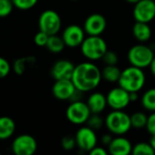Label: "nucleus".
I'll return each instance as SVG.
<instances>
[{
    "label": "nucleus",
    "instance_id": "f257e3e1",
    "mask_svg": "<svg viewBox=\"0 0 155 155\" xmlns=\"http://www.w3.org/2000/svg\"><path fill=\"white\" fill-rule=\"evenodd\" d=\"M102 71L91 62H84L75 65L72 81L77 90L86 93L95 89L101 83Z\"/></svg>",
    "mask_w": 155,
    "mask_h": 155
},
{
    "label": "nucleus",
    "instance_id": "f03ea898",
    "mask_svg": "<svg viewBox=\"0 0 155 155\" xmlns=\"http://www.w3.org/2000/svg\"><path fill=\"white\" fill-rule=\"evenodd\" d=\"M145 80L146 78L143 69L131 65L122 71L118 84L129 93L139 92L143 88Z\"/></svg>",
    "mask_w": 155,
    "mask_h": 155
},
{
    "label": "nucleus",
    "instance_id": "7ed1b4c3",
    "mask_svg": "<svg viewBox=\"0 0 155 155\" xmlns=\"http://www.w3.org/2000/svg\"><path fill=\"white\" fill-rule=\"evenodd\" d=\"M105 127L107 130L114 135H124L132 127L131 116L123 110H114L109 113L104 119Z\"/></svg>",
    "mask_w": 155,
    "mask_h": 155
},
{
    "label": "nucleus",
    "instance_id": "20e7f679",
    "mask_svg": "<svg viewBox=\"0 0 155 155\" xmlns=\"http://www.w3.org/2000/svg\"><path fill=\"white\" fill-rule=\"evenodd\" d=\"M83 55L91 61L102 59L107 52V44L100 35H88L81 45Z\"/></svg>",
    "mask_w": 155,
    "mask_h": 155
},
{
    "label": "nucleus",
    "instance_id": "39448f33",
    "mask_svg": "<svg viewBox=\"0 0 155 155\" xmlns=\"http://www.w3.org/2000/svg\"><path fill=\"white\" fill-rule=\"evenodd\" d=\"M154 56L153 49L143 44L132 46L127 54V59L130 64L142 69L149 67Z\"/></svg>",
    "mask_w": 155,
    "mask_h": 155
},
{
    "label": "nucleus",
    "instance_id": "423d86ee",
    "mask_svg": "<svg viewBox=\"0 0 155 155\" xmlns=\"http://www.w3.org/2000/svg\"><path fill=\"white\" fill-rule=\"evenodd\" d=\"M38 26L40 31L45 32L49 35H57L62 26L61 17L54 10H45L39 16Z\"/></svg>",
    "mask_w": 155,
    "mask_h": 155
},
{
    "label": "nucleus",
    "instance_id": "0eeeda50",
    "mask_svg": "<svg viewBox=\"0 0 155 155\" xmlns=\"http://www.w3.org/2000/svg\"><path fill=\"white\" fill-rule=\"evenodd\" d=\"M65 114L70 123L74 124H86L92 113L86 103L75 101L72 102V104L67 107Z\"/></svg>",
    "mask_w": 155,
    "mask_h": 155
},
{
    "label": "nucleus",
    "instance_id": "6e6552de",
    "mask_svg": "<svg viewBox=\"0 0 155 155\" xmlns=\"http://www.w3.org/2000/svg\"><path fill=\"white\" fill-rule=\"evenodd\" d=\"M36 150L37 142L29 134L18 135L12 143V151L15 155H33Z\"/></svg>",
    "mask_w": 155,
    "mask_h": 155
},
{
    "label": "nucleus",
    "instance_id": "1a4fd4ad",
    "mask_svg": "<svg viewBox=\"0 0 155 155\" xmlns=\"http://www.w3.org/2000/svg\"><path fill=\"white\" fill-rule=\"evenodd\" d=\"M134 17L137 22L150 23L155 18V0H140L134 4Z\"/></svg>",
    "mask_w": 155,
    "mask_h": 155
},
{
    "label": "nucleus",
    "instance_id": "9d476101",
    "mask_svg": "<svg viewBox=\"0 0 155 155\" xmlns=\"http://www.w3.org/2000/svg\"><path fill=\"white\" fill-rule=\"evenodd\" d=\"M107 104L113 110H124L131 102L130 93L121 87H114L106 95Z\"/></svg>",
    "mask_w": 155,
    "mask_h": 155
},
{
    "label": "nucleus",
    "instance_id": "9b49d317",
    "mask_svg": "<svg viewBox=\"0 0 155 155\" xmlns=\"http://www.w3.org/2000/svg\"><path fill=\"white\" fill-rule=\"evenodd\" d=\"M76 144L79 149L89 153L97 146V136L95 131L88 126L81 127L75 134Z\"/></svg>",
    "mask_w": 155,
    "mask_h": 155
},
{
    "label": "nucleus",
    "instance_id": "f8f14e48",
    "mask_svg": "<svg viewBox=\"0 0 155 155\" xmlns=\"http://www.w3.org/2000/svg\"><path fill=\"white\" fill-rule=\"evenodd\" d=\"M85 31L84 28L77 25H68L63 32L62 37L65 43V45L70 48H75L81 46L85 36Z\"/></svg>",
    "mask_w": 155,
    "mask_h": 155
},
{
    "label": "nucleus",
    "instance_id": "ddd939ff",
    "mask_svg": "<svg viewBox=\"0 0 155 155\" xmlns=\"http://www.w3.org/2000/svg\"><path fill=\"white\" fill-rule=\"evenodd\" d=\"M76 90L77 89L71 79L56 80L53 85L52 93L56 99L60 101H66L71 100Z\"/></svg>",
    "mask_w": 155,
    "mask_h": 155
},
{
    "label": "nucleus",
    "instance_id": "4468645a",
    "mask_svg": "<svg viewBox=\"0 0 155 155\" xmlns=\"http://www.w3.org/2000/svg\"><path fill=\"white\" fill-rule=\"evenodd\" d=\"M106 28V19L101 14H92L84 21V29L88 35H101Z\"/></svg>",
    "mask_w": 155,
    "mask_h": 155
},
{
    "label": "nucleus",
    "instance_id": "2eb2a0df",
    "mask_svg": "<svg viewBox=\"0 0 155 155\" xmlns=\"http://www.w3.org/2000/svg\"><path fill=\"white\" fill-rule=\"evenodd\" d=\"M75 65L69 60L61 59L56 61L51 68V75L56 80L71 79L74 71Z\"/></svg>",
    "mask_w": 155,
    "mask_h": 155
},
{
    "label": "nucleus",
    "instance_id": "dca6fc26",
    "mask_svg": "<svg viewBox=\"0 0 155 155\" xmlns=\"http://www.w3.org/2000/svg\"><path fill=\"white\" fill-rule=\"evenodd\" d=\"M133 148L131 142L123 135H117L108 145V151L112 155H128L132 153Z\"/></svg>",
    "mask_w": 155,
    "mask_h": 155
},
{
    "label": "nucleus",
    "instance_id": "f3484780",
    "mask_svg": "<svg viewBox=\"0 0 155 155\" xmlns=\"http://www.w3.org/2000/svg\"><path fill=\"white\" fill-rule=\"evenodd\" d=\"M86 104L92 114H101L108 105L106 96L99 92L92 94L88 97Z\"/></svg>",
    "mask_w": 155,
    "mask_h": 155
},
{
    "label": "nucleus",
    "instance_id": "a211bd4d",
    "mask_svg": "<svg viewBox=\"0 0 155 155\" xmlns=\"http://www.w3.org/2000/svg\"><path fill=\"white\" fill-rule=\"evenodd\" d=\"M133 35L136 40L141 43L147 42L152 37V29L148 23L135 22L133 26Z\"/></svg>",
    "mask_w": 155,
    "mask_h": 155
},
{
    "label": "nucleus",
    "instance_id": "6ab92c4d",
    "mask_svg": "<svg viewBox=\"0 0 155 155\" xmlns=\"http://www.w3.org/2000/svg\"><path fill=\"white\" fill-rule=\"evenodd\" d=\"M15 121L8 117L3 116L0 118V139L5 140L10 138L15 132Z\"/></svg>",
    "mask_w": 155,
    "mask_h": 155
},
{
    "label": "nucleus",
    "instance_id": "aec40b11",
    "mask_svg": "<svg viewBox=\"0 0 155 155\" xmlns=\"http://www.w3.org/2000/svg\"><path fill=\"white\" fill-rule=\"evenodd\" d=\"M35 62V58L33 56L21 57L15 61L14 63V71L17 75H22L28 68L32 67Z\"/></svg>",
    "mask_w": 155,
    "mask_h": 155
},
{
    "label": "nucleus",
    "instance_id": "412c9836",
    "mask_svg": "<svg viewBox=\"0 0 155 155\" xmlns=\"http://www.w3.org/2000/svg\"><path fill=\"white\" fill-rule=\"evenodd\" d=\"M122 71L117 65H105L102 71V77L109 83H118Z\"/></svg>",
    "mask_w": 155,
    "mask_h": 155
},
{
    "label": "nucleus",
    "instance_id": "4be33fe9",
    "mask_svg": "<svg viewBox=\"0 0 155 155\" xmlns=\"http://www.w3.org/2000/svg\"><path fill=\"white\" fill-rule=\"evenodd\" d=\"M65 43L63 39L62 36H59L57 35H50L48 42L46 44V48L48 51L54 53V54H58L60 52H62L64 47H65Z\"/></svg>",
    "mask_w": 155,
    "mask_h": 155
},
{
    "label": "nucleus",
    "instance_id": "5701e85b",
    "mask_svg": "<svg viewBox=\"0 0 155 155\" xmlns=\"http://www.w3.org/2000/svg\"><path fill=\"white\" fill-rule=\"evenodd\" d=\"M142 106L150 112H155V88L148 89L141 98Z\"/></svg>",
    "mask_w": 155,
    "mask_h": 155
},
{
    "label": "nucleus",
    "instance_id": "b1692460",
    "mask_svg": "<svg viewBox=\"0 0 155 155\" xmlns=\"http://www.w3.org/2000/svg\"><path fill=\"white\" fill-rule=\"evenodd\" d=\"M148 116L143 112H136L131 115L132 127L134 129H143L146 127Z\"/></svg>",
    "mask_w": 155,
    "mask_h": 155
},
{
    "label": "nucleus",
    "instance_id": "393cba45",
    "mask_svg": "<svg viewBox=\"0 0 155 155\" xmlns=\"http://www.w3.org/2000/svg\"><path fill=\"white\" fill-rule=\"evenodd\" d=\"M132 153L134 155H154L155 151L150 143H139L134 146Z\"/></svg>",
    "mask_w": 155,
    "mask_h": 155
},
{
    "label": "nucleus",
    "instance_id": "a878e982",
    "mask_svg": "<svg viewBox=\"0 0 155 155\" xmlns=\"http://www.w3.org/2000/svg\"><path fill=\"white\" fill-rule=\"evenodd\" d=\"M86 124L88 127L92 128L94 131H97L103 127V125L105 124V121L103 120V118L100 116V114H92Z\"/></svg>",
    "mask_w": 155,
    "mask_h": 155
},
{
    "label": "nucleus",
    "instance_id": "bb28decb",
    "mask_svg": "<svg viewBox=\"0 0 155 155\" xmlns=\"http://www.w3.org/2000/svg\"><path fill=\"white\" fill-rule=\"evenodd\" d=\"M14 6L12 0H0V16L5 17L9 15Z\"/></svg>",
    "mask_w": 155,
    "mask_h": 155
},
{
    "label": "nucleus",
    "instance_id": "cd10ccee",
    "mask_svg": "<svg viewBox=\"0 0 155 155\" xmlns=\"http://www.w3.org/2000/svg\"><path fill=\"white\" fill-rule=\"evenodd\" d=\"M14 3V5L20 9V10H28L32 7H34L38 0H12Z\"/></svg>",
    "mask_w": 155,
    "mask_h": 155
},
{
    "label": "nucleus",
    "instance_id": "c85d7f7f",
    "mask_svg": "<svg viewBox=\"0 0 155 155\" xmlns=\"http://www.w3.org/2000/svg\"><path fill=\"white\" fill-rule=\"evenodd\" d=\"M105 65H116L118 63V55L115 52L107 50L104 54V57L102 58Z\"/></svg>",
    "mask_w": 155,
    "mask_h": 155
},
{
    "label": "nucleus",
    "instance_id": "c756f323",
    "mask_svg": "<svg viewBox=\"0 0 155 155\" xmlns=\"http://www.w3.org/2000/svg\"><path fill=\"white\" fill-rule=\"evenodd\" d=\"M61 145H62V148L64 150H65V151H72V150H74L75 148V146H77L75 137L64 136L62 139Z\"/></svg>",
    "mask_w": 155,
    "mask_h": 155
},
{
    "label": "nucleus",
    "instance_id": "7c9ffc66",
    "mask_svg": "<svg viewBox=\"0 0 155 155\" xmlns=\"http://www.w3.org/2000/svg\"><path fill=\"white\" fill-rule=\"evenodd\" d=\"M49 35H47L45 32H42L39 30V32L35 35L34 37V42L36 45L38 46H46V44L49 39Z\"/></svg>",
    "mask_w": 155,
    "mask_h": 155
},
{
    "label": "nucleus",
    "instance_id": "2f4dec72",
    "mask_svg": "<svg viewBox=\"0 0 155 155\" xmlns=\"http://www.w3.org/2000/svg\"><path fill=\"white\" fill-rule=\"evenodd\" d=\"M11 70V65L8 63V61L3 57L0 58V77L5 78L10 73Z\"/></svg>",
    "mask_w": 155,
    "mask_h": 155
},
{
    "label": "nucleus",
    "instance_id": "473e14b6",
    "mask_svg": "<svg viewBox=\"0 0 155 155\" xmlns=\"http://www.w3.org/2000/svg\"><path fill=\"white\" fill-rule=\"evenodd\" d=\"M148 131V133L151 135H154L155 134V112H153L152 114H150L148 116V121H147V124L145 127Z\"/></svg>",
    "mask_w": 155,
    "mask_h": 155
},
{
    "label": "nucleus",
    "instance_id": "72a5a7b5",
    "mask_svg": "<svg viewBox=\"0 0 155 155\" xmlns=\"http://www.w3.org/2000/svg\"><path fill=\"white\" fill-rule=\"evenodd\" d=\"M89 153L91 155H106L107 154V151L103 147L95 146L92 151L89 152Z\"/></svg>",
    "mask_w": 155,
    "mask_h": 155
},
{
    "label": "nucleus",
    "instance_id": "f704fd0d",
    "mask_svg": "<svg viewBox=\"0 0 155 155\" xmlns=\"http://www.w3.org/2000/svg\"><path fill=\"white\" fill-rule=\"evenodd\" d=\"M114 138L112 137V135L111 134H104L103 136H102V143L104 144V145H106V146H108L110 143H111V142H112V140H113Z\"/></svg>",
    "mask_w": 155,
    "mask_h": 155
},
{
    "label": "nucleus",
    "instance_id": "c9c22d12",
    "mask_svg": "<svg viewBox=\"0 0 155 155\" xmlns=\"http://www.w3.org/2000/svg\"><path fill=\"white\" fill-rule=\"evenodd\" d=\"M138 92H132L130 93V99H131V102H135L138 100Z\"/></svg>",
    "mask_w": 155,
    "mask_h": 155
},
{
    "label": "nucleus",
    "instance_id": "e433bc0d",
    "mask_svg": "<svg viewBox=\"0 0 155 155\" xmlns=\"http://www.w3.org/2000/svg\"><path fill=\"white\" fill-rule=\"evenodd\" d=\"M149 68H150V70H151V73L153 74V75L155 77V56L154 58H153V60L152 61V63H151Z\"/></svg>",
    "mask_w": 155,
    "mask_h": 155
},
{
    "label": "nucleus",
    "instance_id": "4c0bfd02",
    "mask_svg": "<svg viewBox=\"0 0 155 155\" xmlns=\"http://www.w3.org/2000/svg\"><path fill=\"white\" fill-rule=\"evenodd\" d=\"M150 143H151V145L153 146V148L154 149L155 151V134L154 135H152V137L150 139Z\"/></svg>",
    "mask_w": 155,
    "mask_h": 155
},
{
    "label": "nucleus",
    "instance_id": "58836bf2",
    "mask_svg": "<svg viewBox=\"0 0 155 155\" xmlns=\"http://www.w3.org/2000/svg\"><path fill=\"white\" fill-rule=\"evenodd\" d=\"M125 1H127L128 3H131V4H136L140 0H125Z\"/></svg>",
    "mask_w": 155,
    "mask_h": 155
},
{
    "label": "nucleus",
    "instance_id": "ea45409f",
    "mask_svg": "<svg viewBox=\"0 0 155 155\" xmlns=\"http://www.w3.org/2000/svg\"><path fill=\"white\" fill-rule=\"evenodd\" d=\"M72 1H77V0H72Z\"/></svg>",
    "mask_w": 155,
    "mask_h": 155
}]
</instances>
